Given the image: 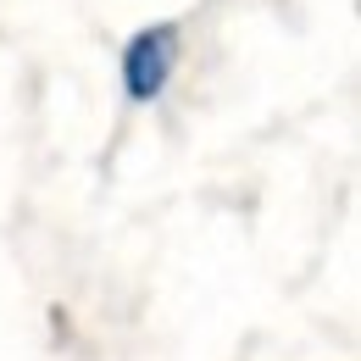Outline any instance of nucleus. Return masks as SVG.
<instances>
[{
	"label": "nucleus",
	"instance_id": "obj_1",
	"mask_svg": "<svg viewBox=\"0 0 361 361\" xmlns=\"http://www.w3.org/2000/svg\"><path fill=\"white\" fill-rule=\"evenodd\" d=\"M173 67H178V28L173 23H156V28H139L128 50H123V90L128 100H156V94L167 90V78H173Z\"/></svg>",
	"mask_w": 361,
	"mask_h": 361
}]
</instances>
